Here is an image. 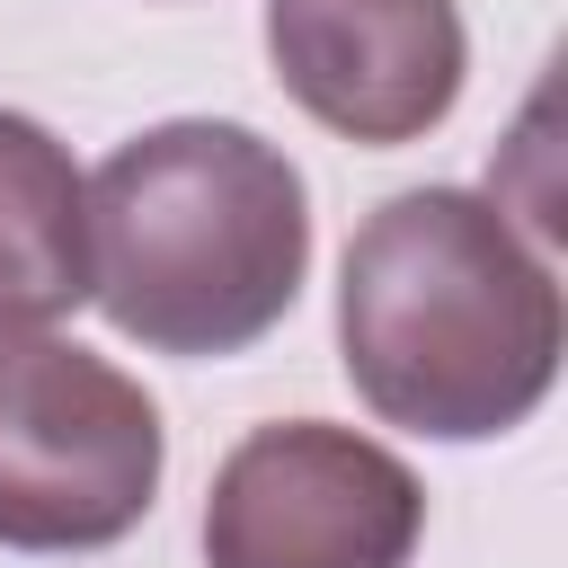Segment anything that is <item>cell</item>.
Listing matches in <instances>:
<instances>
[{
    "instance_id": "cell-1",
    "label": "cell",
    "mask_w": 568,
    "mask_h": 568,
    "mask_svg": "<svg viewBox=\"0 0 568 568\" xmlns=\"http://www.w3.org/2000/svg\"><path fill=\"white\" fill-rule=\"evenodd\" d=\"M337 355L382 426L488 444L550 399L559 284L506 204L470 186H408L346 240Z\"/></svg>"
},
{
    "instance_id": "cell-6",
    "label": "cell",
    "mask_w": 568,
    "mask_h": 568,
    "mask_svg": "<svg viewBox=\"0 0 568 568\" xmlns=\"http://www.w3.org/2000/svg\"><path fill=\"white\" fill-rule=\"evenodd\" d=\"M89 302V178L71 151L0 106V346L44 337Z\"/></svg>"
},
{
    "instance_id": "cell-4",
    "label": "cell",
    "mask_w": 568,
    "mask_h": 568,
    "mask_svg": "<svg viewBox=\"0 0 568 568\" xmlns=\"http://www.w3.org/2000/svg\"><path fill=\"white\" fill-rule=\"evenodd\" d=\"M417 541V470L328 417H275L240 435L204 497V568H408Z\"/></svg>"
},
{
    "instance_id": "cell-2",
    "label": "cell",
    "mask_w": 568,
    "mask_h": 568,
    "mask_svg": "<svg viewBox=\"0 0 568 568\" xmlns=\"http://www.w3.org/2000/svg\"><path fill=\"white\" fill-rule=\"evenodd\" d=\"M311 275L302 169L213 115L151 124L89 178V302L151 355L257 346Z\"/></svg>"
},
{
    "instance_id": "cell-3",
    "label": "cell",
    "mask_w": 568,
    "mask_h": 568,
    "mask_svg": "<svg viewBox=\"0 0 568 568\" xmlns=\"http://www.w3.org/2000/svg\"><path fill=\"white\" fill-rule=\"evenodd\" d=\"M160 408L71 337L0 346V550H106L160 497Z\"/></svg>"
},
{
    "instance_id": "cell-5",
    "label": "cell",
    "mask_w": 568,
    "mask_h": 568,
    "mask_svg": "<svg viewBox=\"0 0 568 568\" xmlns=\"http://www.w3.org/2000/svg\"><path fill=\"white\" fill-rule=\"evenodd\" d=\"M284 98L346 142H417L453 115L470 44L453 0H266Z\"/></svg>"
}]
</instances>
